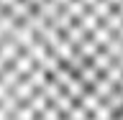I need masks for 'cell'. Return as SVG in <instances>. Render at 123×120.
I'll return each mask as SVG.
<instances>
[{"label": "cell", "instance_id": "1", "mask_svg": "<svg viewBox=\"0 0 123 120\" xmlns=\"http://www.w3.org/2000/svg\"><path fill=\"white\" fill-rule=\"evenodd\" d=\"M0 120H123V0H0Z\"/></svg>", "mask_w": 123, "mask_h": 120}]
</instances>
